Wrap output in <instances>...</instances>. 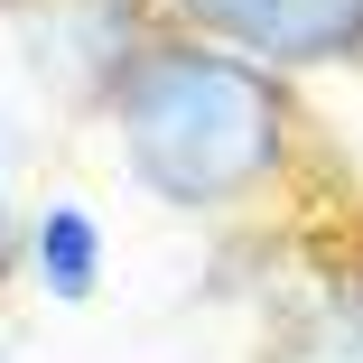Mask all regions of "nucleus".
Returning a JSON list of instances; mask_svg holds the SVG:
<instances>
[{
  "instance_id": "1",
  "label": "nucleus",
  "mask_w": 363,
  "mask_h": 363,
  "mask_svg": "<svg viewBox=\"0 0 363 363\" xmlns=\"http://www.w3.org/2000/svg\"><path fill=\"white\" fill-rule=\"evenodd\" d=\"M112 130H121L130 177L159 205H233L279 168L289 103L261 65H242L224 47L150 38L112 75Z\"/></svg>"
},
{
  "instance_id": "2",
  "label": "nucleus",
  "mask_w": 363,
  "mask_h": 363,
  "mask_svg": "<svg viewBox=\"0 0 363 363\" xmlns=\"http://www.w3.org/2000/svg\"><path fill=\"white\" fill-rule=\"evenodd\" d=\"M186 19L205 38H224V56L261 65V75L363 56V0H186Z\"/></svg>"
},
{
  "instance_id": "4",
  "label": "nucleus",
  "mask_w": 363,
  "mask_h": 363,
  "mask_svg": "<svg viewBox=\"0 0 363 363\" xmlns=\"http://www.w3.org/2000/svg\"><path fill=\"white\" fill-rule=\"evenodd\" d=\"M19 261V214H10V196H0V270Z\"/></svg>"
},
{
  "instance_id": "3",
  "label": "nucleus",
  "mask_w": 363,
  "mask_h": 363,
  "mask_svg": "<svg viewBox=\"0 0 363 363\" xmlns=\"http://www.w3.org/2000/svg\"><path fill=\"white\" fill-rule=\"evenodd\" d=\"M19 242H28V270H38V289H47L56 308H84L94 289H103V224H94L84 205H65V196L38 205Z\"/></svg>"
}]
</instances>
